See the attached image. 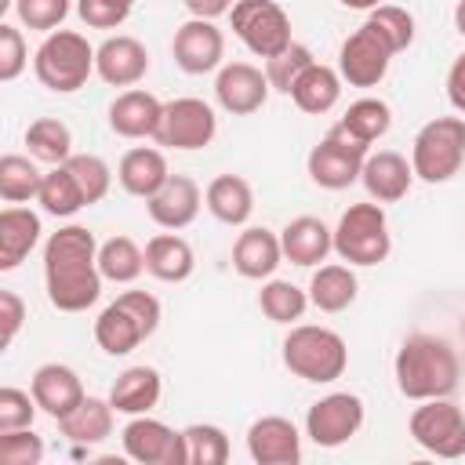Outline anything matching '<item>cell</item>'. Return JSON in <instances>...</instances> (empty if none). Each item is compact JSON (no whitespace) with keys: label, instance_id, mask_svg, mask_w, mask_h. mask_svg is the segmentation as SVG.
<instances>
[{"label":"cell","instance_id":"6da1fadb","mask_svg":"<svg viewBox=\"0 0 465 465\" xmlns=\"http://www.w3.org/2000/svg\"><path fill=\"white\" fill-rule=\"evenodd\" d=\"M98 240L87 225H62L44 243V287L58 312H84L102 294Z\"/></svg>","mask_w":465,"mask_h":465},{"label":"cell","instance_id":"7a4b0ae2","mask_svg":"<svg viewBox=\"0 0 465 465\" xmlns=\"http://www.w3.org/2000/svg\"><path fill=\"white\" fill-rule=\"evenodd\" d=\"M392 374H396V389L407 400L421 403V400L450 396L458 389L461 363H458V352L447 338H440V334H407L403 345L396 349Z\"/></svg>","mask_w":465,"mask_h":465},{"label":"cell","instance_id":"3957f363","mask_svg":"<svg viewBox=\"0 0 465 465\" xmlns=\"http://www.w3.org/2000/svg\"><path fill=\"white\" fill-rule=\"evenodd\" d=\"M283 367L312 385H327L338 381L349 367V345L338 331L331 327H316V323H298L287 331L283 338Z\"/></svg>","mask_w":465,"mask_h":465},{"label":"cell","instance_id":"277c9868","mask_svg":"<svg viewBox=\"0 0 465 465\" xmlns=\"http://www.w3.org/2000/svg\"><path fill=\"white\" fill-rule=\"evenodd\" d=\"M160 298L149 291H124L113 305H105L94 320V341L109 356L134 352L160 327Z\"/></svg>","mask_w":465,"mask_h":465},{"label":"cell","instance_id":"5b68a950","mask_svg":"<svg viewBox=\"0 0 465 465\" xmlns=\"http://www.w3.org/2000/svg\"><path fill=\"white\" fill-rule=\"evenodd\" d=\"M36 80L54 94H73L94 73V47L76 29H54L33 54Z\"/></svg>","mask_w":465,"mask_h":465},{"label":"cell","instance_id":"8992f818","mask_svg":"<svg viewBox=\"0 0 465 465\" xmlns=\"http://www.w3.org/2000/svg\"><path fill=\"white\" fill-rule=\"evenodd\" d=\"M465 163V120L461 116H436L429 120L411 145L414 178L440 185L450 182Z\"/></svg>","mask_w":465,"mask_h":465},{"label":"cell","instance_id":"52a82bcc","mask_svg":"<svg viewBox=\"0 0 465 465\" xmlns=\"http://www.w3.org/2000/svg\"><path fill=\"white\" fill-rule=\"evenodd\" d=\"M392 251L389 218L381 203H352L334 225V254L349 265H378Z\"/></svg>","mask_w":465,"mask_h":465},{"label":"cell","instance_id":"ba28073f","mask_svg":"<svg viewBox=\"0 0 465 465\" xmlns=\"http://www.w3.org/2000/svg\"><path fill=\"white\" fill-rule=\"evenodd\" d=\"M367 153H371V145L360 142V138L338 120V124L309 149L305 167H309V178H312L320 189L338 193V189H349L352 182H360V171H363Z\"/></svg>","mask_w":465,"mask_h":465},{"label":"cell","instance_id":"9c48e42d","mask_svg":"<svg viewBox=\"0 0 465 465\" xmlns=\"http://www.w3.org/2000/svg\"><path fill=\"white\" fill-rule=\"evenodd\" d=\"M232 33L240 36V44L258 54V58H272L280 54L291 40V18L276 0H236L229 11Z\"/></svg>","mask_w":465,"mask_h":465},{"label":"cell","instance_id":"30bf717a","mask_svg":"<svg viewBox=\"0 0 465 465\" xmlns=\"http://www.w3.org/2000/svg\"><path fill=\"white\" fill-rule=\"evenodd\" d=\"M407 429H411V440L436 458L465 454V411L450 396L421 400V407H414Z\"/></svg>","mask_w":465,"mask_h":465},{"label":"cell","instance_id":"8fae6325","mask_svg":"<svg viewBox=\"0 0 465 465\" xmlns=\"http://www.w3.org/2000/svg\"><path fill=\"white\" fill-rule=\"evenodd\" d=\"M214 134H218V116L203 98L163 102V116H160V127H156V145L193 153V149L211 145Z\"/></svg>","mask_w":465,"mask_h":465},{"label":"cell","instance_id":"7c38bea8","mask_svg":"<svg viewBox=\"0 0 465 465\" xmlns=\"http://www.w3.org/2000/svg\"><path fill=\"white\" fill-rule=\"evenodd\" d=\"M392 47L389 40L374 29V25H360L356 33L345 36L341 51H338V73L349 87H378L389 73V62H392Z\"/></svg>","mask_w":465,"mask_h":465},{"label":"cell","instance_id":"4fadbf2b","mask_svg":"<svg viewBox=\"0 0 465 465\" xmlns=\"http://www.w3.org/2000/svg\"><path fill=\"white\" fill-rule=\"evenodd\" d=\"M360 425H363V400L356 392L320 396L305 414V436L323 450L349 443L360 432Z\"/></svg>","mask_w":465,"mask_h":465},{"label":"cell","instance_id":"5bb4252c","mask_svg":"<svg viewBox=\"0 0 465 465\" xmlns=\"http://www.w3.org/2000/svg\"><path fill=\"white\" fill-rule=\"evenodd\" d=\"M124 454L138 465H185V436L163 425L160 418L134 414L124 432Z\"/></svg>","mask_w":465,"mask_h":465},{"label":"cell","instance_id":"9a60e30c","mask_svg":"<svg viewBox=\"0 0 465 465\" xmlns=\"http://www.w3.org/2000/svg\"><path fill=\"white\" fill-rule=\"evenodd\" d=\"M171 54H174V65L182 73H189V76H203L211 69H222L225 33L211 18H189V22H182L174 29Z\"/></svg>","mask_w":465,"mask_h":465},{"label":"cell","instance_id":"2e32d148","mask_svg":"<svg viewBox=\"0 0 465 465\" xmlns=\"http://www.w3.org/2000/svg\"><path fill=\"white\" fill-rule=\"evenodd\" d=\"M269 76L265 69L251 65V62H225L214 76V98L225 113L232 116H251L265 105L269 98Z\"/></svg>","mask_w":465,"mask_h":465},{"label":"cell","instance_id":"e0dca14e","mask_svg":"<svg viewBox=\"0 0 465 465\" xmlns=\"http://www.w3.org/2000/svg\"><path fill=\"white\" fill-rule=\"evenodd\" d=\"M247 454L254 465H298L302 461V436L291 418L265 414L247 429Z\"/></svg>","mask_w":465,"mask_h":465},{"label":"cell","instance_id":"ac0fdd59","mask_svg":"<svg viewBox=\"0 0 465 465\" xmlns=\"http://www.w3.org/2000/svg\"><path fill=\"white\" fill-rule=\"evenodd\" d=\"M94 73L109 87H134L149 73V51H145L142 40H134L127 33L105 36L94 47Z\"/></svg>","mask_w":465,"mask_h":465},{"label":"cell","instance_id":"d6986e66","mask_svg":"<svg viewBox=\"0 0 465 465\" xmlns=\"http://www.w3.org/2000/svg\"><path fill=\"white\" fill-rule=\"evenodd\" d=\"M200 203H203L200 185H196L189 174H171V178L145 200V211H149V218H153L160 229L178 232V229H185V225L196 222Z\"/></svg>","mask_w":465,"mask_h":465},{"label":"cell","instance_id":"ffe728a7","mask_svg":"<svg viewBox=\"0 0 465 465\" xmlns=\"http://www.w3.org/2000/svg\"><path fill=\"white\" fill-rule=\"evenodd\" d=\"M360 182H363V189H367V196L374 203H396V200H403L411 193L414 167L407 163V156H400L392 149H378V153H367Z\"/></svg>","mask_w":465,"mask_h":465},{"label":"cell","instance_id":"44dd1931","mask_svg":"<svg viewBox=\"0 0 465 465\" xmlns=\"http://www.w3.org/2000/svg\"><path fill=\"white\" fill-rule=\"evenodd\" d=\"M29 392H33L36 407L44 414H51L54 421L65 418L87 396L80 374L73 367H65V363H44V367H36L33 378H29Z\"/></svg>","mask_w":465,"mask_h":465},{"label":"cell","instance_id":"7402d4cb","mask_svg":"<svg viewBox=\"0 0 465 465\" xmlns=\"http://www.w3.org/2000/svg\"><path fill=\"white\" fill-rule=\"evenodd\" d=\"M160 116H163V102L142 87H127L109 105V127L120 138H156Z\"/></svg>","mask_w":465,"mask_h":465},{"label":"cell","instance_id":"603a6c76","mask_svg":"<svg viewBox=\"0 0 465 465\" xmlns=\"http://www.w3.org/2000/svg\"><path fill=\"white\" fill-rule=\"evenodd\" d=\"M283 262V243L265 225H247L232 243V269L243 280H269Z\"/></svg>","mask_w":465,"mask_h":465},{"label":"cell","instance_id":"cb8c5ba5","mask_svg":"<svg viewBox=\"0 0 465 465\" xmlns=\"http://www.w3.org/2000/svg\"><path fill=\"white\" fill-rule=\"evenodd\" d=\"M280 243H283L287 262H294L302 269H312V265L327 262V254L334 251V229H327L312 214H302V218H291L280 229Z\"/></svg>","mask_w":465,"mask_h":465},{"label":"cell","instance_id":"d4e9b609","mask_svg":"<svg viewBox=\"0 0 465 465\" xmlns=\"http://www.w3.org/2000/svg\"><path fill=\"white\" fill-rule=\"evenodd\" d=\"M160 392H163V381H160V371L149 367V363H134L127 371L116 374L113 389H109V403L116 414H149L156 403H160Z\"/></svg>","mask_w":465,"mask_h":465},{"label":"cell","instance_id":"484cf974","mask_svg":"<svg viewBox=\"0 0 465 465\" xmlns=\"http://www.w3.org/2000/svg\"><path fill=\"white\" fill-rule=\"evenodd\" d=\"M171 178L167 171V156L153 145H134L120 156V167H116V182L124 193L138 196V200H149L163 182Z\"/></svg>","mask_w":465,"mask_h":465},{"label":"cell","instance_id":"4316f807","mask_svg":"<svg viewBox=\"0 0 465 465\" xmlns=\"http://www.w3.org/2000/svg\"><path fill=\"white\" fill-rule=\"evenodd\" d=\"M40 214H33L29 207H18V203H7L0 211V269L11 272L18 269L29 251L40 243Z\"/></svg>","mask_w":465,"mask_h":465},{"label":"cell","instance_id":"83f0119b","mask_svg":"<svg viewBox=\"0 0 465 465\" xmlns=\"http://www.w3.org/2000/svg\"><path fill=\"white\" fill-rule=\"evenodd\" d=\"M196 269V254L189 247L185 236L178 232H156L149 243H145V272L160 283H182L189 280Z\"/></svg>","mask_w":465,"mask_h":465},{"label":"cell","instance_id":"f1b7e54d","mask_svg":"<svg viewBox=\"0 0 465 465\" xmlns=\"http://www.w3.org/2000/svg\"><path fill=\"white\" fill-rule=\"evenodd\" d=\"M203 203L222 225H247L254 211V189L243 174H218L203 189Z\"/></svg>","mask_w":465,"mask_h":465},{"label":"cell","instance_id":"f546056e","mask_svg":"<svg viewBox=\"0 0 465 465\" xmlns=\"http://www.w3.org/2000/svg\"><path fill=\"white\" fill-rule=\"evenodd\" d=\"M341 84H345V80H341L338 69H331V65H323V62H312V65L294 80L291 98H294V105H298L302 113L323 116V113H331V109L338 105Z\"/></svg>","mask_w":465,"mask_h":465},{"label":"cell","instance_id":"4dcf8cb0","mask_svg":"<svg viewBox=\"0 0 465 465\" xmlns=\"http://www.w3.org/2000/svg\"><path fill=\"white\" fill-rule=\"evenodd\" d=\"M360 294V280L352 272V265H320L309 280V305H316L320 312H341L356 302Z\"/></svg>","mask_w":465,"mask_h":465},{"label":"cell","instance_id":"1f68e13d","mask_svg":"<svg viewBox=\"0 0 465 465\" xmlns=\"http://www.w3.org/2000/svg\"><path fill=\"white\" fill-rule=\"evenodd\" d=\"M113 403L98 396H84L65 418H58V429L69 443H102L113 436Z\"/></svg>","mask_w":465,"mask_h":465},{"label":"cell","instance_id":"d6a6232c","mask_svg":"<svg viewBox=\"0 0 465 465\" xmlns=\"http://www.w3.org/2000/svg\"><path fill=\"white\" fill-rule=\"evenodd\" d=\"M36 203L44 207V214L51 218H73L80 207H87L76 178L69 174L65 163H54L51 171H44V182H40V193H36Z\"/></svg>","mask_w":465,"mask_h":465},{"label":"cell","instance_id":"836d02e7","mask_svg":"<svg viewBox=\"0 0 465 465\" xmlns=\"http://www.w3.org/2000/svg\"><path fill=\"white\" fill-rule=\"evenodd\" d=\"M98 269L113 283H134L145 272V251L131 236H109L98 243Z\"/></svg>","mask_w":465,"mask_h":465},{"label":"cell","instance_id":"e575fe53","mask_svg":"<svg viewBox=\"0 0 465 465\" xmlns=\"http://www.w3.org/2000/svg\"><path fill=\"white\" fill-rule=\"evenodd\" d=\"M25 145L33 160L44 163H65L73 156V131L58 116H40L25 127Z\"/></svg>","mask_w":465,"mask_h":465},{"label":"cell","instance_id":"d590c367","mask_svg":"<svg viewBox=\"0 0 465 465\" xmlns=\"http://www.w3.org/2000/svg\"><path fill=\"white\" fill-rule=\"evenodd\" d=\"M40 182H44V171L29 156H22V153L0 156V196H4V203L36 200Z\"/></svg>","mask_w":465,"mask_h":465},{"label":"cell","instance_id":"8d00e7d4","mask_svg":"<svg viewBox=\"0 0 465 465\" xmlns=\"http://www.w3.org/2000/svg\"><path fill=\"white\" fill-rule=\"evenodd\" d=\"M258 309L272 320V323H294L305 316L309 309V291L294 287L291 280H265L258 291Z\"/></svg>","mask_w":465,"mask_h":465},{"label":"cell","instance_id":"74e56055","mask_svg":"<svg viewBox=\"0 0 465 465\" xmlns=\"http://www.w3.org/2000/svg\"><path fill=\"white\" fill-rule=\"evenodd\" d=\"M341 124L360 138V142H367V145H374L378 138H385L389 134V127H392V109H389V102H381V98H356L349 109H345V116H341Z\"/></svg>","mask_w":465,"mask_h":465},{"label":"cell","instance_id":"f35d334b","mask_svg":"<svg viewBox=\"0 0 465 465\" xmlns=\"http://www.w3.org/2000/svg\"><path fill=\"white\" fill-rule=\"evenodd\" d=\"M185 436V465H225L229 461V436L218 425L193 421L182 429Z\"/></svg>","mask_w":465,"mask_h":465},{"label":"cell","instance_id":"ab89813d","mask_svg":"<svg viewBox=\"0 0 465 465\" xmlns=\"http://www.w3.org/2000/svg\"><path fill=\"white\" fill-rule=\"evenodd\" d=\"M65 167H69V174L76 178V185H80L87 207L98 203V200H105V193H109V185H113V171H109V163H105L102 156H94V153H73V156L65 160Z\"/></svg>","mask_w":465,"mask_h":465},{"label":"cell","instance_id":"60d3db41","mask_svg":"<svg viewBox=\"0 0 465 465\" xmlns=\"http://www.w3.org/2000/svg\"><path fill=\"white\" fill-rule=\"evenodd\" d=\"M316 58H312V51L305 47V44H287L280 54H272V58H265V76H269V87L272 91H280V94H291V87H294V80L312 65Z\"/></svg>","mask_w":465,"mask_h":465},{"label":"cell","instance_id":"b9f144b4","mask_svg":"<svg viewBox=\"0 0 465 465\" xmlns=\"http://www.w3.org/2000/svg\"><path fill=\"white\" fill-rule=\"evenodd\" d=\"M367 25H374L385 40H389V47L400 54V51H407L411 44H414V15L407 11V7H396V4H378L371 15H367Z\"/></svg>","mask_w":465,"mask_h":465},{"label":"cell","instance_id":"7bdbcfd3","mask_svg":"<svg viewBox=\"0 0 465 465\" xmlns=\"http://www.w3.org/2000/svg\"><path fill=\"white\" fill-rule=\"evenodd\" d=\"M69 0H15V15L25 29H36V33H54L65 15H69Z\"/></svg>","mask_w":465,"mask_h":465},{"label":"cell","instance_id":"ee69618b","mask_svg":"<svg viewBox=\"0 0 465 465\" xmlns=\"http://www.w3.org/2000/svg\"><path fill=\"white\" fill-rule=\"evenodd\" d=\"M44 461V440L29 429L0 432V465H40Z\"/></svg>","mask_w":465,"mask_h":465},{"label":"cell","instance_id":"f6af8a7d","mask_svg":"<svg viewBox=\"0 0 465 465\" xmlns=\"http://www.w3.org/2000/svg\"><path fill=\"white\" fill-rule=\"evenodd\" d=\"M36 400L33 392H22L15 385H4L0 389V432H11V429H29L33 418H36Z\"/></svg>","mask_w":465,"mask_h":465},{"label":"cell","instance_id":"bcb514c9","mask_svg":"<svg viewBox=\"0 0 465 465\" xmlns=\"http://www.w3.org/2000/svg\"><path fill=\"white\" fill-rule=\"evenodd\" d=\"M134 0H76V15L91 29H116L127 22Z\"/></svg>","mask_w":465,"mask_h":465},{"label":"cell","instance_id":"7dc6e473","mask_svg":"<svg viewBox=\"0 0 465 465\" xmlns=\"http://www.w3.org/2000/svg\"><path fill=\"white\" fill-rule=\"evenodd\" d=\"M25 65H29V51H25L22 29H15L11 22H0V80L4 84L18 80Z\"/></svg>","mask_w":465,"mask_h":465},{"label":"cell","instance_id":"c3c4849f","mask_svg":"<svg viewBox=\"0 0 465 465\" xmlns=\"http://www.w3.org/2000/svg\"><path fill=\"white\" fill-rule=\"evenodd\" d=\"M25 323V302L15 291H0V345L7 349Z\"/></svg>","mask_w":465,"mask_h":465},{"label":"cell","instance_id":"681fc988","mask_svg":"<svg viewBox=\"0 0 465 465\" xmlns=\"http://www.w3.org/2000/svg\"><path fill=\"white\" fill-rule=\"evenodd\" d=\"M447 98H450V105L458 113H465V51L447 69Z\"/></svg>","mask_w":465,"mask_h":465},{"label":"cell","instance_id":"f907efd6","mask_svg":"<svg viewBox=\"0 0 465 465\" xmlns=\"http://www.w3.org/2000/svg\"><path fill=\"white\" fill-rule=\"evenodd\" d=\"M185 4V11L193 15V18H222V15H229L232 11V4L236 0H182Z\"/></svg>","mask_w":465,"mask_h":465},{"label":"cell","instance_id":"816d5d0a","mask_svg":"<svg viewBox=\"0 0 465 465\" xmlns=\"http://www.w3.org/2000/svg\"><path fill=\"white\" fill-rule=\"evenodd\" d=\"M341 7H352V11H374L381 0H338Z\"/></svg>","mask_w":465,"mask_h":465},{"label":"cell","instance_id":"f5cc1de1","mask_svg":"<svg viewBox=\"0 0 465 465\" xmlns=\"http://www.w3.org/2000/svg\"><path fill=\"white\" fill-rule=\"evenodd\" d=\"M454 25H458V33L465 36V0H458V7H454Z\"/></svg>","mask_w":465,"mask_h":465},{"label":"cell","instance_id":"db71d44e","mask_svg":"<svg viewBox=\"0 0 465 465\" xmlns=\"http://www.w3.org/2000/svg\"><path fill=\"white\" fill-rule=\"evenodd\" d=\"M461 334H465V320H461Z\"/></svg>","mask_w":465,"mask_h":465},{"label":"cell","instance_id":"11a10c76","mask_svg":"<svg viewBox=\"0 0 465 465\" xmlns=\"http://www.w3.org/2000/svg\"><path fill=\"white\" fill-rule=\"evenodd\" d=\"M134 4H138V0H134Z\"/></svg>","mask_w":465,"mask_h":465}]
</instances>
